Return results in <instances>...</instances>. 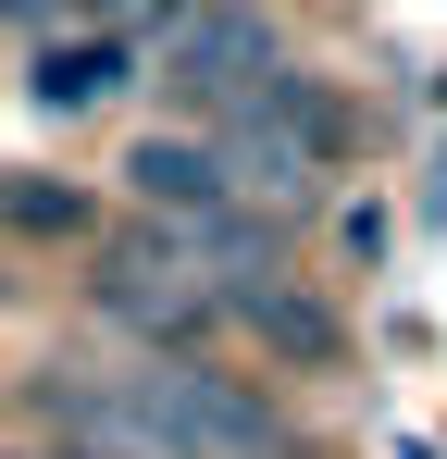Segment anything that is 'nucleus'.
<instances>
[{"label": "nucleus", "mask_w": 447, "mask_h": 459, "mask_svg": "<svg viewBox=\"0 0 447 459\" xmlns=\"http://www.w3.org/2000/svg\"><path fill=\"white\" fill-rule=\"evenodd\" d=\"M0 212H13V224H38V236H74V224H87V199H63V186H13Z\"/></svg>", "instance_id": "obj_2"}, {"label": "nucleus", "mask_w": 447, "mask_h": 459, "mask_svg": "<svg viewBox=\"0 0 447 459\" xmlns=\"http://www.w3.org/2000/svg\"><path fill=\"white\" fill-rule=\"evenodd\" d=\"M112 87H137V38H125V25H50V38H38V100H50V112H87V100H112Z\"/></svg>", "instance_id": "obj_1"}]
</instances>
